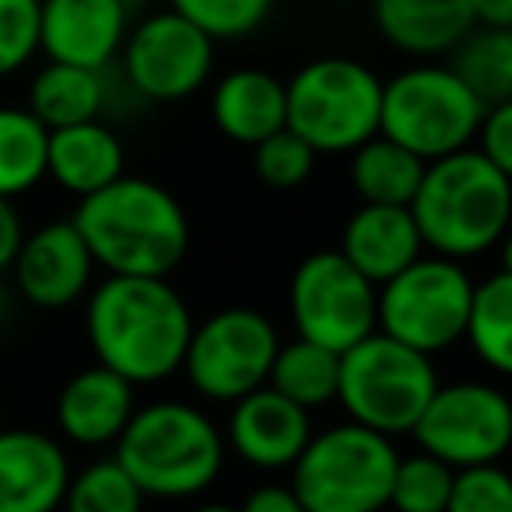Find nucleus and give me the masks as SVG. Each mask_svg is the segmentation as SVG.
<instances>
[{
    "mask_svg": "<svg viewBox=\"0 0 512 512\" xmlns=\"http://www.w3.org/2000/svg\"><path fill=\"white\" fill-rule=\"evenodd\" d=\"M74 228L95 267L113 278H169L190 249V218L176 193L144 176H120L78 200Z\"/></svg>",
    "mask_w": 512,
    "mask_h": 512,
    "instance_id": "2",
    "label": "nucleus"
},
{
    "mask_svg": "<svg viewBox=\"0 0 512 512\" xmlns=\"http://www.w3.org/2000/svg\"><path fill=\"white\" fill-rule=\"evenodd\" d=\"M383 78L351 57H316L285 81V127L316 155H351L379 134Z\"/></svg>",
    "mask_w": 512,
    "mask_h": 512,
    "instance_id": "5",
    "label": "nucleus"
},
{
    "mask_svg": "<svg viewBox=\"0 0 512 512\" xmlns=\"http://www.w3.org/2000/svg\"><path fill=\"white\" fill-rule=\"evenodd\" d=\"M228 407L232 411L221 432L225 449H232L246 467L267 470V474L292 470V463L299 460L316 432L313 414L274 393L271 386H260Z\"/></svg>",
    "mask_w": 512,
    "mask_h": 512,
    "instance_id": "16",
    "label": "nucleus"
},
{
    "mask_svg": "<svg viewBox=\"0 0 512 512\" xmlns=\"http://www.w3.org/2000/svg\"><path fill=\"white\" fill-rule=\"evenodd\" d=\"M446 512H512V477L502 463L456 470Z\"/></svg>",
    "mask_w": 512,
    "mask_h": 512,
    "instance_id": "34",
    "label": "nucleus"
},
{
    "mask_svg": "<svg viewBox=\"0 0 512 512\" xmlns=\"http://www.w3.org/2000/svg\"><path fill=\"white\" fill-rule=\"evenodd\" d=\"M169 11L186 18L211 43H228L264 29L274 0H169Z\"/></svg>",
    "mask_w": 512,
    "mask_h": 512,
    "instance_id": "30",
    "label": "nucleus"
},
{
    "mask_svg": "<svg viewBox=\"0 0 512 512\" xmlns=\"http://www.w3.org/2000/svg\"><path fill=\"white\" fill-rule=\"evenodd\" d=\"M235 509L239 512H306L299 498H295V491L281 481L253 488L246 498H242V505H235Z\"/></svg>",
    "mask_w": 512,
    "mask_h": 512,
    "instance_id": "36",
    "label": "nucleus"
},
{
    "mask_svg": "<svg viewBox=\"0 0 512 512\" xmlns=\"http://www.w3.org/2000/svg\"><path fill=\"white\" fill-rule=\"evenodd\" d=\"M435 386L439 372L432 358L383 334H369L341 355L337 404L348 421L397 442V435H411L418 425Z\"/></svg>",
    "mask_w": 512,
    "mask_h": 512,
    "instance_id": "8",
    "label": "nucleus"
},
{
    "mask_svg": "<svg viewBox=\"0 0 512 512\" xmlns=\"http://www.w3.org/2000/svg\"><path fill=\"white\" fill-rule=\"evenodd\" d=\"M0 348H4V316H0Z\"/></svg>",
    "mask_w": 512,
    "mask_h": 512,
    "instance_id": "40",
    "label": "nucleus"
},
{
    "mask_svg": "<svg viewBox=\"0 0 512 512\" xmlns=\"http://www.w3.org/2000/svg\"><path fill=\"white\" fill-rule=\"evenodd\" d=\"M474 25L512 32V0H474Z\"/></svg>",
    "mask_w": 512,
    "mask_h": 512,
    "instance_id": "38",
    "label": "nucleus"
},
{
    "mask_svg": "<svg viewBox=\"0 0 512 512\" xmlns=\"http://www.w3.org/2000/svg\"><path fill=\"white\" fill-rule=\"evenodd\" d=\"M376 29L414 60L449 57L474 25V0H372Z\"/></svg>",
    "mask_w": 512,
    "mask_h": 512,
    "instance_id": "20",
    "label": "nucleus"
},
{
    "mask_svg": "<svg viewBox=\"0 0 512 512\" xmlns=\"http://www.w3.org/2000/svg\"><path fill=\"white\" fill-rule=\"evenodd\" d=\"M449 71L484 102H512V32L470 29L449 50Z\"/></svg>",
    "mask_w": 512,
    "mask_h": 512,
    "instance_id": "27",
    "label": "nucleus"
},
{
    "mask_svg": "<svg viewBox=\"0 0 512 512\" xmlns=\"http://www.w3.org/2000/svg\"><path fill=\"white\" fill-rule=\"evenodd\" d=\"M211 120L228 141L256 148L285 130V81L260 67H235L214 85Z\"/></svg>",
    "mask_w": 512,
    "mask_h": 512,
    "instance_id": "22",
    "label": "nucleus"
},
{
    "mask_svg": "<svg viewBox=\"0 0 512 512\" xmlns=\"http://www.w3.org/2000/svg\"><path fill=\"white\" fill-rule=\"evenodd\" d=\"M71 474V456L57 435L0 432V512H60Z\"/></svg>",
    "mask_w": 512,
    "mask_h": 512,
    "instance_id": "17",
    "label": "nucleus"
},
{
    "mask_svg": "<svg viewBox=\"0 0 512 512\" xmlns=\"http://www.w3.org/2000/svg\"><path fill=\"white\" fill-rule=\"evenodd\" d=\"M411 439L453 470L502 463L512 442V404L502 386L484 379L439 383Z\"/></svg>",
    "mask_w": 512,
    "mask_h": 512,
    "instance_id": "11",
    "label": "nucleus"
},
{
    "mask_svg": "<svg viewBox=\"0 0 512 512\" xmlns=\"http://www.w3.org/2000/svg\"><path fill=\"white\" fill-rule=\"evenodd\" d=\"M95 365L130 386H155L183 369L193 313L169 278H102L85 295Z\"/></svg>",
    "mask_w": 512,
    "mask_h": 512,
    "instance_id": "1",
    "label": "nucleus"
},
{
    "mask_svg": "<svg viewBox=\"0 0 512 512\" xmlns=\"http://www.w3.org/2000/svg\"><path fill=\"white\" fill-rule=\"evenodd\" d=\"M130 25L127 0H39V53L53 64L109 71Z\"/></svg>",
    "mask_w": 512,
    "mask_h": 512,
    "instance_id": "15",
    "label": "nucleus"
},
{
    "mask_svg": "<svg viewBox=\"0 0 512 512\" xmlns=\"http://www.w3.org/2000/svg\"><path fill=\"white\" fill-rule=\"evenodd\" d=\"M337 253L372 285H386L397 278L404 267H411L425 246H421L418 225H414L407 207H383L362 204L341 232V249Z\"/></svg>",
    "mask_w": 512,
    "mask_h": 512,
    "instance_id": "19",
    "label": "nucleus"
},
{
    "mask_svg": "<svg viewBox=\"0 0 512 512\" xmlns=\"http://www.w3.org/2000/svg\"><path fill=\"white\" fill-rule=\"evenodd\" d=\"M295 334L344 355L376 334V285L365 281L337 249L309 253L288 285Z\"/></svg>",
    "mask_w": 512,
    "mask_h": 512,
    "instance_id": "12",
    "label": "nucleus"
},
{
    "mask_svg": "<svg viewBox=\"0 0 512 512\" xmlns=\"http://www.w3.org/2000/svg\"><path fill=\"white\" fill-rule=\"evenodd\" d=\"M109 106V81L106 71H85V67L53 64L46 60L29 81V109L46 130L78 127L92 123Z\"/></svg>",
    "mask_w": 512,
    "mask_h": 512,
    "instance_id": "23",
    "label": "nucleus"
},
{
    "mask_svg": "<svg viewBox=\"0 0 512 512\" xmlns=\"http://www.w3.org/2000/svg\"><path fill=\"white\" fill-rule=\"evenodd\" d=\"M50 130L25 106H0V197L18 200L46 179Z\"/></svg>",
    "mask_w": 512,
    "mask_h": 512,
    "instance_id": "28",
    "label": "nucleus"
},
{
    "mask_svg": "<svg viewBox=\"0 0 512 512\" xmlns=\"http://www.w3.org/2000/svg\"><path fill=\"white\" fill-rule=\"evenodd\" d=\"M123 85L144 102H183L211 81L214 43L176 11L134 18L120 50Z\"/></svg>",
    "mask_w": 512,
    "mask_h": 512,
    "instance_id": "13",
    "label": "nucleus"
},
{
    "mask_svg": "<svg viewBox=\"0 0 512 512\" xmlns=\"http://www.w3.org/2000/svg\"><path fill=\"white\" fill-rule=\"evenodd\" d=\"M316 151L309 148L302 137H295L292 130H278L267 141H260L253 148V169L274 190H295L302 186L316 169Z\"/></svg>",
    "mask_w": 512,
    "mask_h": 512,
    "instance_id": "32",
    "label": "nucleus"
},
{
    "mask_svg": "<svg viewBox=\"0 0 512 512\" xmlns=\"http://www.w3.org/2000/svg\"><path fill=\"white\" fill-rule=\"evenodd\" d=\"M474 151L488 158L495 169L512 176V102H498V106L484 109V120L477 127Z\"/></svg>",
    "mask_w": 512,
    "mask_h": 512,
    "instance_id": "35",
    "label": "nucleus"
},
{
    "mask_svg": "<svg viewBox=\"0 0 512 512\" xmlns=\"http://www.w3.org/2000/svg\"><path fill=\"white\" fill-rule=\"evenodd\" d=\"M484 109L488 106L449 71V64L418 60L383 81L379 134L428 165L474 148Z\"/></svg>",
    "mask_w": 512,
    "mask_h": 512,
    "instance_id": "7",
    "label": "nucleus"
},
{
    "mask_svg": "<svg viewBox=\"0 0 512 512\" xmlns=\"http://www.w3.org/2000/svg\"><path fill=\"white\" fill-rule=\"evenodd\" d=\"M148 498L141 495L130 474L113 460H92L74 470L60 512H144Z\"/></svg>",
    "mask_w": 512,
    "mask_h": 512,
    "instance_id": "29",
    "label": "nucleus"
},
{
    "mask_svg": "<svg viewBox=\"0 0 512 512\" xmlns=\"http://www.w3.org/2000/svg\"><path fill=\"white\" fill-rule=\"evenodd\" d=\"M134 411V386L102 365H88L60 386L53 418H57V432L71 446L102 449L116 446Z\"/></svg>",
    "mask_w": 512,
    "mask_h": 512,
    "instance_id": "18",
    "label": "nucleus"
},
{
    "mask_svg": "<svg viewBox=\"0 0 512 512\" xmlns=\"http://www.w3.org/2000/svg\"><path fill=\"white\" fill-rule=\"evenodd\" d=\"M425 253L446 260H474L509 235L512 176L474 148L425 165V176L407 204Z\"/></svg>",
    "mask_w": 512,
    "mask_h": 512,
    "instance_id": "3",
    "label": "nucleus"
},
{
    "mask_svg": "<svg viewBox=\"0 0 512 512\" xmlns=\"http://www.w3.org/2000/svg\"><path fill=\"white\" fill-rule=\"evenodd\" d=\"M474 278L463 264L421 253L411 267L376 288V334L435 358L463 341Z\"/></svg>",
    "mask_w": 512,
    "mask_h": 512,
    "instance_id": "9",
    "label": "nucleus"
},
{
    "mask_svg": "<svg viewBox=\"0 0 512 512\" xmlns=\"http://www.w3.org/2000/svg\"><path fill=\"white\" fill-rule=\"evenodd\" d=\"M425 176V162L400 144L376 134L362 148L351 151V186L362 204L407 207Z\"/></svg>",
    "mask_w": 512,
    "mask_h": 512,
    "instance_id": "25",
    "label": "nucleus"
},
{
    "mask_svg": "<svg viewBox=\"0 0 512 512\" xmlns=\"http://www.w3.org/2000/svg\"><path fill=\"white\" fill-rule=\"evenodd\" d=\"M453 467L428 453H407L397 460L390 484V509L386 512H446Z\"/></svg>",
    "mask_w": 512,
    "mask_h": 512,
    "instance_id": "31",
    "label": "nucleus"
},
{
    "mask_svg": "<svg viewBox=\"0 0 512 512\" xmlns=\"http://www.w3.org/2000/svg\"><path fill=\"white\" fill-rule=\"evenodd\" d=\"M400 449L355 421L313 432L288 470V488L306 512H386Z\"/></svg>",
    "mask_w": 512,
    "mask_h": 512,
    "instance_id": "6",
    "label": "nucleus"
},
{
    "mask_svg": "<svg viewBox=\"0 0 512 512\" xmlns=\"http://www.w3.org/2000/svg\"><path fill=\"white\" fill-rule=\"evenodd\" d=\"M95 271L99 267L71 218L46 221L36 232H25L11 264L18 295L43 313H60L85 299L92 292Z\"/></svg>",
    "mask_w": 512,
    "mask_h": 512,
    "instance_id": "14",
    "label": "nucleus"
},
{
    "mask_svg": "<svg viewBox=\"0 0 512 512\" xmlns=\"http://www.w3.org/2000/svg\"><path fill=\"white\" fill-rule=\"evenodd\" d=\"M22 239H25V225H22V214H18L15 200L0 197V274L11 271Z\"/></svg>",
    "mask_w": 512,
    "mask_h": 512,
    "instance_id": "37",
    "label": "nucleus"
},
{
    "mask_svg": "<svg viewBox=\"0 0 512 512\" xmlns=\"http://www.w3.org/2000/svg\"><path fill=\"white\" fill-rule=\"evenodd\" d=\"M225 453V435L204 407L186 400H151L127 421L113 460L127 470L144 498L186 502L218 481Z\"/></svg>",
    "mask_w": 512,
    "mask_h": 512,
    "instance_id": "4",
    "label": "nucleus"
},
{
    "mask_svg": "<svg viewBox=\"0 0 512 512\" xmlns=\"http://www.w3.org/2000/svg\"><path fill=\"white\" fill-rule=\"evenodd\" d=\"M120 176H127V151L102 120L50 130L46 179H53L64 193L85 200Z\"/></svg>",
    "mask_w": 512,
    "mask_h": 512,
    "instance_id": "21",
    "label": "nucleus"
},
{
    "mask_svg": "<svg viewBox=\"0 0 512 512\" xmlns=\"http://www.w3.org/2000/svg\"><path fill=\"white\" fill-rule=\"evenodd\" d=\"M190 512H239L235 505H228V502H204V505H197V509H190Z\"/></svg>",
    "mask_w": 512,
    "mask_h": 512,
    "instance_id": "39",
    "label": "nucleus"
},
{
    "mask_svg": "<svg viewBox=\"0 0 512 512\" xmlns=\"http://www.w3.org/2000/svg\"><path fill=\"white\" fill-rule=\"evenodd\" d=\"M337 376H341V355L295 337L278 348L267 386L313 414L316 407H327L337 400Z\"/></svg>",
    "mask_w": 512,
    "mask_h": 512,
    "instance_id": "26",
    "label": "nucleus"
},
{
    "mask_svg": "<svg viewBox=\"0 0 512 512\" xmlns=\"http://www.w3.org/2000/svg\"><path fill=\"white\" fill-rule=\"evenodd\" d=\"M39 53V0H0V81L15 78Z\"/></svg>",
    "mask_w": 512,
    "mask_h": 512,
    "instance_id": "33",
    "label": "nucleus"
},
{
    "mask_svg": "<svg viewBox=\"0 0 512 512\" xmlns=\"http://www.w3.org/2000/svg\"><path fill=\"white\" fill-rule=\"evenodd\" d=\"M278 348V327L260 309L228 306L204 323H193L179 372L197 397L211 404H235L267 386Z\"/></svg>",
    "mask_w": 512,
    "mask_h": 512,
    "instance_id": "10",
    "label": "nucleus"
},
{
    "mask_svg": "<svg viewBox=\"0 0 512 512\" xmlns=\"http://www.w3.org/2000/svg\"><path fill=\"white\" fill-rule=\"evenodd\" d=\"M463 341L474 351V358L491 369L495 376L512 372V271L484 274V281H474L463 323Z\"/></svg>",
    "mask_w": 512,
    "mask_h": 512,
    "instance_id": "24",
    "label": "nucleus"
}]
</instances>
